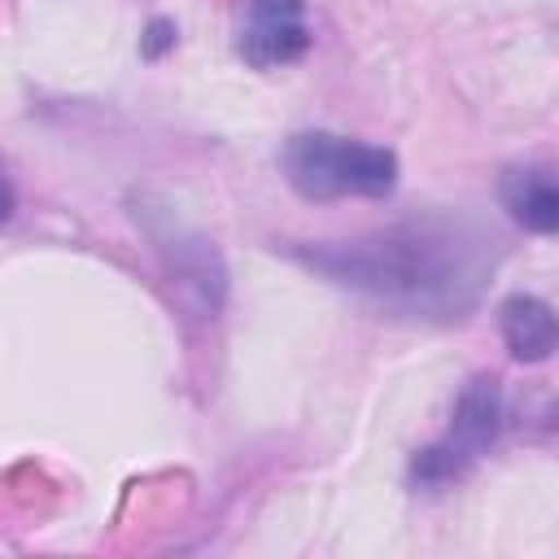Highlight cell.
Segmentation results:
<instances>
[{
	"label": "cell",
	"mask_w": 559,
	"mask_h": 559,
	"mask_svg": "<svg viewBox=\"0 0 559 559\" xmlns=\"http://www.w3.org/2000/svg\"><path fill=\"white\" fill-rule=\"evenodd\" d=\"M314 275L411 319H463L476 310L498 249L493 231L454 214H424L358 240H328L293 253Z\"/></svg>",
	"instance_id": "obj_1"
},
{
	"label": "cell",
	"mask_w": 559,
	"mask_h": 559,
	"mask_svg": "<svg viewBox=\"0 0 559 559\" xmlns=\"http://www.w3.org/2000/svg\"><path fill=\"white\" fill-rule=\"evenodd\" d=\"M284 179L306 201L389 197L397 183V157L384 144L349 140L336 131H297L284 144Z\"/></svg>",
	"instance_id": "obj_2"
},
{
	"label": "cell",
	"mask_w": 559,
	"mask_h": 559,
	"mask_svg": "<svg viewBox=\"0 0 559 559\" xmlns=\"http://www.w3.org/2000/svg\"><path fill=\"white\" fill-rule=\"evenodd\" d=\"M502 432V389L498 376H472L454 402L450 428L441 441L424 445L411 459V480L432 489V485H450L459 480Z\"/></svg>",
	"instance_id": "obj_3"
},
{
	"label": "cell",
	"mask_w": 559,
	"mask_h": 559,
	"mask_svg": "<svg viewBox=\"0 0 559 559\" xmlns=\"http://www.w3.org/2000/svg\"><path fill=\"white\" fill-rule=\"evenodd\" d=\"M236 48L253 70H275L297 61L310 48L306 0H245Z\"/></svg>",
	"instance_id": "obj_4"
},
{
	"label": "cell",
	"mask_w": 559,
	"mask_h": 559,
	"mask_svg": "<svg viewBox=\"0 0 559 559\" xmlns=\"http://www.w3.org/2000/svg\"><path fill=\"white\" fill-rule=\"evenodd\" d=\"M153 236H157V249H162V258H166V271H170V275L179 280V288L197 301V310H201V314L218 310L223 288H227V271H223V262H218V249H214L205 236H197V231H188L183 223H175V214H166L162 227H153Z\"/></svg>",
	"instance_id": "obj_5"
},
{
	"label": "cell",
	"mask_w": 559,
	"mask_h": 559,
	"mask_svg": "<svg viewBox=\"0 0 559 559\" xmlns=\"http://www.w3.org/2000/svg\"><path fill=\"white\" fill-rule=\"evenodd\" d=\"M498 197L511 210V218L537 236H550L559 227V188L550 166H511L498 179Z\"/></svg>",
	"instance_id": "obj_6"
},
{
	"label": "cell",
	"mask_w": 559,
	"mask_h": 559,
	"mask_svg": "<svg viewBox=\"0 0 559 559\" xmlns=\"http://www.w3.org/2000/svg\"><path fill=\"white\" fill-rule=\"evenodd\" d=\"M498 323H502V341H507L511 358L546 362L555 354V310L542 297H528V293L507 297L498 310Z\"/></svg>",
	"instance_id": "obj_7"
},
{
	"label": "cell",
	"mask_w": 559,
	"mask_h": 559,
	"mask_svg": "<svg viewBox=\"0 0 559 559\" xmlns=\"http://www.w3.org/2000/svg\"><path fill=\"white\" fill-rule=\"evenodd\" d=\"M13 214V183L4 179V170H0V223Z\"/></svg>",
	"instance_id": "obj_8"
}]
</instances>
